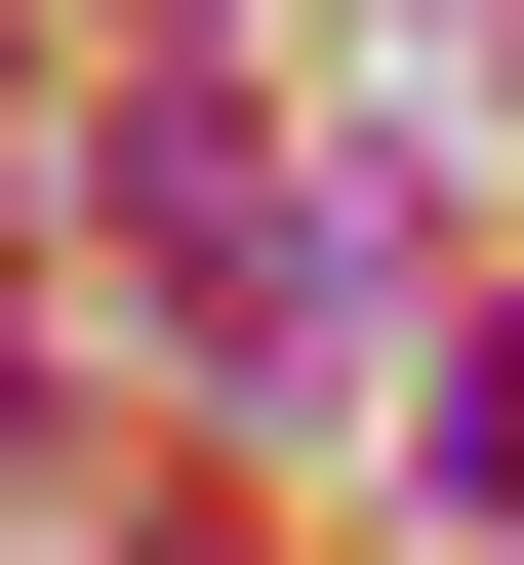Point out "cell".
<instances>
[{
    "label": "cell",
    "instance_id": "6da1fadb",
    "mask_svg": "<svg viewBox=\"0 0 524 565\" xmlns=\"http://www.w3.org/2000/svg\"><path fill=\"white\" fill-rule=\"evenodd\" d=\"M121 282H162L202 364H323V243H282V162H243V121H121Z\"/></svg>",
    "mask_w": 524,
    "mask_h": 565
},
{
    "label": "cell",
    "instance_id": "7a4b0ae2",
    "mask_svg": "<svg viewBox=\"0 0 524 565\" xmlns=\"http://www.w3.org/2000/svg\"><path fill=\"white\" fill-rule=\"evenodd\" d=\"M443 484H484V525H524V323H443Z\"/></svg>",
    "mask_w": 524,
    "mask_h": 565
}]
</instances>
